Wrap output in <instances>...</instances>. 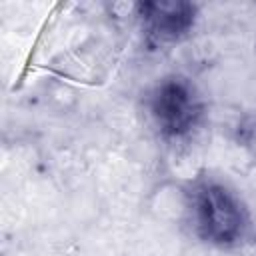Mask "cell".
<instances>
[{"label":"cell","instance_id":"3","mask_svg":"<svg viewBox=\"0 0 256 256\" xmlns=\"http://www.w3.org/2000/svg\"><path fill=\"white\" fill-rule=\"evenodd\" d=\"M196 8L188 2H146L140 4V16L148 34L158 40H178L194 24Z\"/></svg>","mask_w":256,"mask_h":256},{"label":"cell","instance_id":"1","mask_svg":"<svg viewBox=\"0 0 256 256\" xmlns=\"http://www.w3.org/2000/svg\"><path fill=\"white\" fill-rule=\"evenodd\" d=\"M192 218L198 234L212 244H232L246 228L240 198L218 182H202L192 190Z\"/></svg>","mask_w":256,"mask_h":256},{"label":"cell","instance_id":"2","mask_svg":"<svg viewBox=\"0 0 256 256\" xmlns=\"http://www.w3.org/2000/svg\"><path fill=\"white\" fill-rule=\"evenodd\" d=\"M150 112L162 134L182 136L196 124L200 116V100L188 80L172 76L154 88Z\"/></svg>","mask_w":256,"mask_h":256}]
</instances>
